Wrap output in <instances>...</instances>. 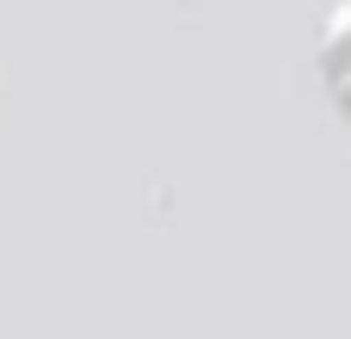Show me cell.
<instances>
[{"mask_svg": "<svg viewBox=\"0 0 351 339\" xmlns=\"http://www.w3.org/2000/svg\"><path fill=\"white\" fill-rule=\"evenodd\" d=\"M321 80H327L333 105L351 117V0H333L327 25H321Z\"/></svg>", "mask_w": 351, "mask_h": 339, "instance_id": "cell-1", "label": "cell"}]
</instances>
